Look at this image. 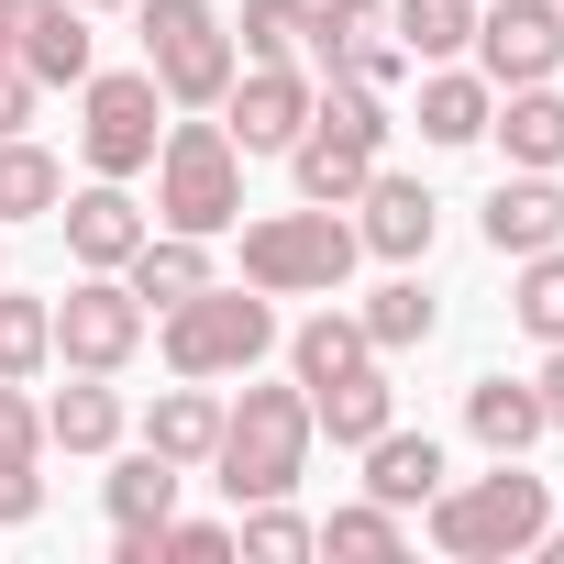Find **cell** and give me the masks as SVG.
Masks as SVG:
<instances>
[{
  "label": "cell",
  "mask_w": 564,
  "mask_h": 564,
  "mask_svg": "<svg viewBox=\"0 0 564 564\" xmlns=\"http://www.w3.org/2000/svg\"><path fill=\"white\" fill-rule=\"evenodd\" d=\"M322 553H366V564H388V553H410V520H399L388 498H355V509L322 520Z\"/></svg>",
  "instance_id": "obj_32"
},
{
  "label": "cell",
  "mask_w": 564,
  "mask_h": 564,
  "mask_svg": "<svg viewBox=\"0 0 564 564\" xmlns=\"http://www.w3.org/2000/svg\"><path fill=\"white\" fill-rule=\"evenodd\" d=\"M311 34V0H243V34H232V56H254V67H276Z\"/></svg>",
  "instance_id": "obj_33"
},
{
  "label": "cell",
  "mask_w": 564,
  "mask_h": 564,
  "mask_svg": "<svg viewBox=\"0 0 564 564\" xmlns=\"http://www.w3.org/2000/svg\"><path fill=\"white\" fill-rule=\"evenodd\" d=\"M232 542H243V553H265V564H300V553H322V520H300L289 498H243Z\"/></svg>",
  "instance_id": "obj_31"
},
{
  "label": "cell",
  "mask_w": 564,
  "mask_h": 564,
  "mask_svg": "<svg viewBox=\"0 0 564 564\" xmlns=\"http://www.w3.org/2000/svg\"><path fill=\"white\" fill-rule=\"evenodd\" d=\"M0 454H45V410L23 399V377H0Z\"/></svg>",
  "instance_id": "obj_35"
},
{
  "label": "cell",
  "mask_w": 564,
  "mask_h": 564,
  "mask_svg": "<svg viewBox=\"0 0 564 564\" xmlns=\"http://www.w3.org/2000/svg\"><path fill=\"white\" fill-rule=\"evenodd\" d=\"M177 476H188V465H166L155 443H133V454L111 465V487H100V498H111V531H155V520L177 509Z\"/></svg>",
  "instance_id": "obj_25"
},
{
  "label": "cell",
  "mask_w": 564,
  "mask_h": 564,
  "mask_svg": "<svg viewBox=\"0 0 564 564\" xmlns=\"http://www.w3.org/2000/svg\"><path fill=\"white\" fill-rule=\"evenodd\" d=\"M487 243L498 254H542V243H564V188H553V166H509L498 188H487Z\"/></svg>",
  "instance_id": "obj_14"
},
{
  "label": "cell",
  "mask_w": 564,
  "mask_h": 564,
  "mask_svg": "<svg viewBox=\"0 0 564 564\" xmlns=\"http://www.w3.org/2000/svg\"><path fill=\"white\" fill-rule=\"evenodd\" d=\"M421 509H432V542H443L454 564H509V553H531V542L553 531V487L520 476V454H498V476L432 487Z\"/></svg>",
  "instance_id": "obj_2"
},
{
  "label": "cell",
  "mask_w": 564,
  "mask_h": 564,
  "mask_svg": "<svg viewBox=\"0 0 564 564\" xmlns=\"http://www.w3.org/2000/svg\"><path fill=\"white\" fill-rule=\"evenodd\" d=\"M432 232H443V199H432L421 177H388V166H377V177L355 188V243H366V254L421 265V254H432Z\"/></svg>",
  "instance_id": "obj_12"
},
{
  "label": "cell",
  "mask_w": 564,
  "mask_h": 564,
  "mask_svg": "<svg viewBox=\"0 0 564 564\" xmlns=\"http://www.w3.org/2000/svg\"><path fill=\"white\" fill-rule=\"evenodd\" d=\"M144 333H155V311L122 289V265H89L78 289L56 300V355H67L78 377H122V366L144 355Z\"/></svg>",
  "instance_id": "obj_8"
},
{
  "label": "cell",
  "mask_w": 564,
  "mask_h": 564,
  "mask_svg": "<svg viewBox=\"0 0 564 564\" xmlns=\"http://www.w3.org/2000/svg\"><path fill=\"white\" fill-rule=\"evenodd\" d=\"M289 366H300V388H344V377H366V366H377V344H366V322H355V311H322V322H300V333H289Z\"/></svg>",
  "instance_id": "obj_22"
},
{
  "label": "cell",
  "mask_w": 564,
  "mask_h": 564,
  "mask_svg": "<svg viewBox=\"0 0 564 564\" xmlns=\"http://www.w3.org/2000/svg\"><path fill=\"white\" fill-rule=\"evenodd\" d=\"M144 443H155L166 465H210V443H221V399H210V377H177V388L144 410Z\"/></svg>",
  "instance_id": "obj_19"
},
{
  "label": "cell",
  "mask_w": 564,
  "mask_h": 564,
  "mask_svg": "<svg viewBox=\"0 0 564 564\" xmlns=\"http://www.w3.org/2000/svg\"><path fill=\"white\" fill-rule=\"evenodd\" d=\"M155 210H166V232H199V243L243 221V155H232L221 122H166V144H155Z\"/></svg>",
  "instance_id": "obj_5"
},
{
  "label": "cell",
  "mask_w": 564,
  "mask_h": 564,
  "mask_svg": "<svg viewBox=\"0 0 564 564\" xmlns=\"http://www.w3.org/2000/svg\"><path fill=\"white\" fill-rule=\"evenodd\" d=\"M56 221H67V254H78V265H133V243L155 232L122 177H89L78 199H56Z\"/></svg>",
  "instance_id": "obj_13"
},
{
  "label": "cell",
  "mask_w": 564,
  "mask_h": 564,
  "mask_svg": "<svg viewBox=\"0 0 564 564\" xmlns=\"http://www.w3.org/2000/svg\"><path fill=\"white\" fill-rule=\"evenodd\" d=\"M34 100H45V89H34L23 67H0V133H23V122H34Z\"/></svg>",
  "instance_id": "obj_37"
},
{
  "label": "cell",
  "mask_w": 564,
  "mask_h": 564,
  "mask_svg": "<svg viewBox=\"0 0 564 564\" xmlns=\"http://www.w3.org/2000/svg\"><path fill=\"white\" fill-rule=\"evenodd\" d=\"M388 34L410 45V67H443V56H465V45H476V0H399Z\"/></svg>",
  "instance_id": "obj_27"
},
{
  "label": "cell",
  "mask_w": 564,
  "mask_h": 564,
  "mask_svg": "<svg viewBox=\"0 0 564 564\" xmlns=\"http://www.w3.org/2000/svg\"><path fill=\"white\" fill-rule=\"evenodd\" d=\"M45 443H56V454H111V443H122V388H111V377L56 388V399H45Z\"/></svg>",
  "instance_id": "obj_23"
},
{
  "label": "cell",
  "mask_w": 564,
  "mask_h": 564,
  "mask_svg": "<svg viewBox=\"0 0 564 564\" xmlns=\"http://www.w3.org/2000/svg\"><path fill=\"white\" fill-rule=\"evenodd\" d=\"M12 56H23V78L34 89H78L100 56H89V12H78V0H45V12L12 34Z\"/></svg>",
  "instance_id": "obj_15"
},
{
  "label": "cell",
  "mask_w": 564,
  "mask_h": 564,
  "mask_svg": "<svg viewBox=\"0 0 564 564\" xmlns=\"http://www.w3.org/2000/svg\"><path fill=\"white\" fill-rule=\"evenodd\" d=\"M553 12H564V0H553Z\"/></svg>",
  "instance_id": "obj_42"
},
{
  "label": "cell",
  "mask_w": 564,
  "mask_h": 564,
  "mask_svg": "<svg viewBox=\"0 0 564 564\" xmlns=\"http://www.w3.org/2000/svg\"><path fill=\"white\" fill-rule=\"evenodd\" d=\"M155 144H166V89H155V67H89L78 78V155H89V177H144L155 166Z\"/></svg>",
  "instance_id": "obj_7"
},
{
  "label": "cell",
  "mask_w": 564,
  "mask_h": 564,
  "mask_svg": "<svg viewBox=\"0 0 564 564\" xmlns=\"http://www.w3.org/2000/svg\"><path fill=\"white\" fill-rule=\"evenodd\" d=\"M311 421H322V432H333L344 454H366V443H377V432L399 421V388H388V377L366 366V377H344V388H311Z\"/></svg>",
  "instance_id": "obj_24"
},
{
  "label": "cell",
  "mask_w": 564,
  "mask_h": 564,
  "mask_svg": "<svg viewBox=\"0 0 564 564\" xmlns=\"http://www.w3.org/2000/svg\"><path fill=\"white\" fill-rule=\"evenodd\" d=\"M487 133H498V155H509V166H564V89H553V78L509 89V100L487 111Z\"/></svg>",
  "instance_id": "obj_16"
},
{
  "label": "cell",
  "mask_w": 564,
  "mask_h": 564,
  "mask_svg": "<svg viewBox=\"0 0 564 564\" xmlns=\"http://www.w3.org/2000/svg\"><path fill=\"white\" fill-rule=\"evenodd\" d=\"M45 509V476H34V454H0V531H23Z\"/></svg>",
  "instance_id": "obj_36"
},
{
  "label": "cell",
  "mask_w": 564,
  "mask_h": 564,
  "mask_svg": "<svg viewBox=\"0 0 564 564\" xmlns=\"http://www.w3.org/2000/svg\"><path fill=\"white\" fill-rule=\"evenodd\" d=\"M487 111H498V89L476 67H432L421 78V144H487Z\"/></svg>",
  "instance_id": "obj_21"
},
{
  "label": "cell",
  "mask_w": 564,
  "mask_h": 564,
  "mask_svg": "<svg viewBox=\"0 0 564 564\" xmlns=\"http://www.w3.org/2000/svg\"><path fill=\"white\" fill-rule=\"evenodd\" d=\"M355 221L344 210H322V199H300V210H265V221H243V289H265V300H333L344 276H355Z\"/></svg>",
  "instance_id": "obj_3"
},
{
  "label": "cell",
  "mask_w": 564,
  "mask_h": 564,
  "mask_svg": "<svg viewBox=\"0 0 564 564\" xmlns=\"http://www.w3.org/2000/svg\"><path fill=\"white\" fill-rule=\"evenodd\" d=\"M311 443H322L311 388H243V399L221 410L210 476H221V498H232V509H243V498H289V487L311 476Z\"/></svg>",
  "instance_id": "obj_1"
},
{
  "label": "cell",
  "mask_w": 564,
  "mask_h": 564,
  "mask_svg": "<svg viewBox=\"0 0 564 564\" xmlns=\"http://www.w3.org/2000/svg\"><path fill=\"white\" fill-rule=\"evenodd\" d=\"M221 553H232V520H177V509L155 520V564H221Z\"/></svg>",
  "instance_id": "obj_34"
},
{
  "label": "cell",
  "mask_w": 564,
  "mask_h": 564,
  "mask_svg": "<svg viewBox=\"0 0 564 564\" xmlns=\"http://www.w3.org/2000/svg\"><path fill=\"white\" fill-rule=\"evenodd\" d=\"M221 133H232V155H289V144L311 133V78H300L289 56H276V67H232Z\"/></svg>",
  "instance_id": "obj_9"
},
{
  "label": "cell",
  "mask_w": 564,
  "mask_h": 564,
  "mask_svg": "<svg viewBox=\"0 0 564 564\" xmlns=\"http://www.w3.org/2000/svg\"><path fill=\"white\" fill-rule=\"evenodd\" d=\"M144 12V67H155V89H166V111H221V89H232V23L210 12V0H133Z\"/></svg>",
  "instance_id": "obj_6"
},
{
  "label": "cell",
  "mask_w": 564,
  "mask_h": 564,
  "mask_svg": "<svg viewBox=\"0 0 564 564\" xmlns=\"http://www.w3.org/2000/svg\"><path fill=\"white\" fill-rule=\"evenodd\" d=\"M531 553H553V564H564V531H542V542H531Z\"/></svg>",
  "instance_id": "obj_39"
},
{
  "label": "cell",
  "mask_w": 564,
  "mask_h": 564,
  "mask_svg": "<svg viewBox=\"0 0 564 564\" xmlns=\"http://www.w3.org/2000/svg\"><path fill=\"white\" fill-rule=\"evenodd\" d=\"M300 45L322 56V78H366V89H399L410 78V45L388 34L377 0H311V34Z\"/></svg>",
  "instance_id": "obj_10"
},
{
  "label": "cell",
  "mask_w": 564,
  "mask_h": 564,
  "mask_svg": "<svg viewBox=\"0 0 564 564\" xmlns=\"http://www.w3.org/2000/svg\"><path fill=\"white\" fill-rule=\"evenodd\" d=\"M564 67V12L553 0H487L476 12V78L487 89H531Z\"/></svg>",
  "instance_id": "obj_11"
},
{
  "label": "cell",
  "mask_w": 564,
  "mask_h": 564,
  "mask_svg": "<svg viewBox=\"0 0 564 564\" xmlns=\"http://www.w3.org/2000/svg\"><path fill=\"white\" fill-rule=\"evenodd\" d=\"M465 432H476L487 454H531L553 421H542V388H520V377H476V388H465Z\"/></svg>",
  "instance_id": "obj_18"
},
{
  "label": "cell",
  "mask_w": 564,
  "mask_h": 564,
  "mask_svg": "<svg viewBox=\"0 0 564 564\" xmlns=\"http://www.w3.org/2000/svg\"><path fill=\"white\" fill-rule=\"evenodd\" d=\"M155 344H166V377H243L265 344H276V311H265V289H188L166 322H155Z\"/></svg>",
  "instance_id": "obj_4"
},
{
  "label": "cell",
  "mask_w": 564,
  "mask_h": 564,
  "mask_svg": "<svg viewBox=\"0 0 564 564\" xmlns=\"http://www.w3.org/2000/svg\"><path fill=\"white\" fill-rule=\"evenodd\" d=\"M56 199H67V166L23 133H0V221H56Z\"/></svg>",
  "instance_id": "obj_26"
},
{
  "label": "cell",
  "mask_w": 564,
  "mask_h": 564,
  "mask_svg": "<svg viewBox=\"0 0 564 564\" xmlns=\"http://www.w3.org/2000/svg\"><path fill=\"white\" fill-rule=\"evenodd\" d=\"M432 487H443V443H432V432H399V421H388V432L366 443V498H388V509H421Z\"/></svg>",
  "instance_id": "obj_20"
},
{
  "label": "cell",
  "mask_w": 564,
  "mask_h": 564,
  "mask_svg": "<svg viewBox=\"0 0 564 564\" xmlns=\"http://www.w3.org/2000/svg\"><path fill=\"white\" fill-rule=\"evenodd\" d=\"M0 67H23V56H12V23H0Z\"/></svg>",
  "instance_id": "obj_41"
},
{
  "label": "cell",
  "mask_w": 564,
  "mask_h": 564,
  "mask_svg": "<svg viewBox=\"0 0 564 564\" xmlns=\"http://www.w3.org/2000/svg\"><path fill=\"white\" fill-rule=\"evenodd\" d=\"M122 289H133L144 311H177L188 289H210V243H199V232H144L133 265H122Z\"/></svg>",
  "instance_id": "obj_17"
},
{
  "label": "cell",
  "mask_w": 564,
  "mask_h": 564,
  "mask_svg": "<svg viewBox=\"0 0 564 564\" xmlns=\"http://www.w3.org/2000/svg\"><path fill=\"white\" fill-rule=\"evenodd\" d=\"M355 322H366V344H377V355H410V344H432V322H443V311H432L421 276H388V289H377Z\"/></svg>",
  "instance_id": "obj_29"
},
{
  "label": "cell",
  "mask_w": 564,
  "mask_h": 564,
  "mask_svg": "<svg viewBox=\"0 0 564 564\" xmlns=\"http://www.w3.org/2000/svg\"><path fill=\"white\" fill-rule=\"evenodd\" d=\"M56 366V300H23V289H0V377H45Z\"/></svg>",
  "instance_id": "obj_28"
},
{
  "label": "cell",
  "mask_w": 564,
  "mask_h": 564,
  "mask_svg": "<svg viewBox=\"0 0 564 564\" xmlns=\"http://www.w3.org/2000/svg\"><path fill=\"white\" fill-rule=\"evenodd\" d=\"M78 12H133V0H78Z\"/></svg>",
  "instance_id": "obj_40"
},
{
  "label": "cell",
  "mask_w": 564,
  "mask_h": 564,
  "mask_svg": "<svg viewBox=\"0 0 564 564\" xmlns=\"http://www.w3.org/2000/svg\"><path fill=\"white\" fill-rule=\"evenodd\" d=\"M531 388H542V421H553V432H564V344H553V366H542V377H531Z\"/></svg>",
  "instance_id": "obj_38"
},
{
  "label": "cell",
  "mask_w": 564,
  "mask_h": 564,
  "mask_svg": "<svg viewBox=\"0 0 564 564\" xmlns=\"http://www.w3.org/2000/svg\"><path fill=\"white\" fill-rule=\"evenodd\" d=\"M509 322H520L531 344H564V243L520 254V289H509Z\"/></svg>",
  "instance_id": "obj_30"
}]
</instances>
